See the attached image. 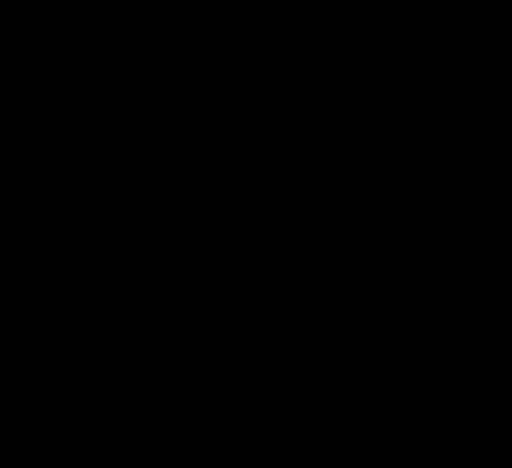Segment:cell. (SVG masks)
I'll return each instance as SVG.
<instances>
[]
</instances>
